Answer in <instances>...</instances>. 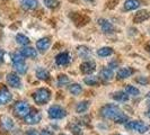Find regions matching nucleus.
<instances>
[{"label":"nucleus","mask_w":150,"mask_h":135,"mask_svg":"<svg viewBox=\"0 0 150 135\" xmlns=\"http://www.w3.org/2000/svg\"><path fill=\"white\" fill-rule=\"evenodd\" d=\"M13 110H14L15 116H17L18 118H25L30 112V106L28 105V103L21 100V101H17L14 105Z\"/></svg>","instance_id":"nucleus-4"},{"label":"nucleus","mask_w":150,"mask_h":135,"mask_svg":"<svg viewBox=\"0 0 150 135\" xmlns=\"http://www.w3.org/2000/svg\"><path fill=\"white\" fill-rule=\"evenodd\" d=\"M135 81L138 83H140V84H142V86H146V84L150 83V79L147 78V77H138V78L135 79Z\"/></svg>","instance_id":"nucleus-34"},{"label":"nucleus","mask_w":150,"mask_h":135,"mask_svg":"<svg viewBox=\"0 0 150 135\" xmlns=\"http://www.w3.org/2000/svg\"><path fill=\"white\" fill-rule=\"evenodd\" d=\"M13 95L6 88L0 89V105H6L9 101H11Z\"/></svg>","instance_id":"nucleus-16"},{"label":"nucleus","mask_w":150,"mask_h":135,"mask_svg":"<svg viewBox=\"0 0 150 135\" xmlns=\"http://www.w3.org/2000/svg\"><path fill=\"white\" fill-rule=\"evenodd\" d=\"M112 98L116 101H120V103H125L129 100V95L125 91H116L112 95Z\"/></svg>","instance_id":"nucleus-20"},{"label":"nucleus","mask_w":150,"mask_h":135,"mask_svg":"<svg viewBox=\"0 0 150 135\" xmlns=\"http://www.w3.org/2000/svg\"><path fill=\"white\" fill-rule=\"evenodd\" d=\"M71 132L74 133L75 135H83V129L80 128V126L79 125H71Z\"/></svg>","instance_id":"nucleus-33"},{"label":"nucleus","mask_w":150,"mask_h":135,"mask_svg":"<svg viewBox=\"0 0 150 135\" xmlns=\"http://www.w3.org/2000/svg\"><path fill=\"white\" fill-rule=\"evenodd\" d=\"M36 77L40 80L47 81L50 79V72L46 69H44V68H38V70H36Z\"/></svg>","instance_id":"nucleus-22"},{"label":"nucleus","mask_w":150,"mask_h":135,"mask_svg":"<svg viewBox=\"0 0 150 135\" xmlns=\"http://www.w3.org/2000/svg\"><path fill=\"white\" fill-rule=\"evenodd\" d=\"M125 128L127 129H130V131H135L138 133H146L148 129H149V126L143 123L141 120H132V122H128L125 123Z\"/></svg>","instance_id":"nucleus-5"},{"label":"nucleus","mask_w":150,"mask_h":135,"mask_svg":"<svg viewBox=\"0 0 150 135\" xmlns=\"http://www.w3.org/2000/svg\"><path fill=\"white\" fill-rule=\"evenodd\" d=\"M69 91H70L74 96H78V95H80V94L83 92V88H81V86L78 84V83H72V84L69 86Z\"/></svg>","instance_id":"nucleus-27"},{"label":"nucleus","mask_w":150,"mask_h":135,"mask_svg":"<svg viewBox=\"0 0 150 135\" xmlns=\"http://www.w3.org/2000/svg\"><path fill=\"white\" fill-rule=\"evenodd\" d=\"M115 135H121V134H115Z\"/></svg>","instance_id":"nucleus-43"},{"label":"nucleus","mask_w":150,"mask_h":135,"mask_svg":"<svg viewBox=\"0 0 150 135\" xmlns=\"http://www.w3.org/2000/svg\"><path fill=\"white\" fill-rule=\"evenodd\" d=\"M70 19L75 22V25L77 27H83L87 22H90V18L88 16L83 15L81 13H70Z\"/></svg>","instance_id":"nucleus-7"},{"label":"nucleus","mask_w":150,"mask_h":135,"mask_svg":"<svg viewBox=\"0 0 150 135\" xmlns=\"http://www.w3.org/2000/svg\"><path fill=\"white\" fill-rule=\"evenodd\" d=\"M50 45H51V41H50V38L43 37V38H41V39H38V42H36V49L38 50V52L45 53L47 50H49Z\"/></svg>","instance_id":"nucleus-12"},{"label":"nucleus","mask_w":150,"mask_h":135,"mask_svg":"<svg viewBox=\"0 0 150 135\" xmlns=\"http://www.w3.org/2000/svg\"><path fill=\"white\" fill-rule=\"evenodd\" d=\"M11 62L13 65L16 69V71L19 75H24L27 71V65L25 63V58L23 56L21 52H14L11 53Z\"/></svg>","instance_id":"nucleus-2"},{"label":"nucleus","mask_w":150,"mask_h":135,"mask_svg":"<svg viewBox=\"0 0 150 135\" xmlns=\"http://www.w3.org/2000/svg\"><path fill=\"white\" fill-rule=\"evenodd\" d=\"M4 55H5V52L2 50H0V62H2L4 60Z\"/></svg>","instance_id":"nucleus-38"},{"label":"nucleus","mask_w":150,"mask_h":135,"mask_svg":"<svg viewBox=\"0 0 150 135\" xmlns=\"http://www.w3.org/2000/svg\"><path fill=\"white\" fill-rule=\"evenodd\" d=\"M47 115H49V117H50L51 120H61V118L66 117L67 112H66L61 106L53 105L49 108Z\"/></svg>","instance_id":"nucleus-6"},{"label":"nucleus","mask_w":150,"mask_h":135,"mask_svg":"<svg viewBox=\"0 0 150 135\" xmlns=\"http://www.w3.org/2000/svg\"><path fill=\"white\" fill-rule=\"evenodd\" d=\"M100 116L106 120H111L117 124H124L128 122V116L120 109V107L113 104H107L100 108Z\"/></svg>","instance_id":"nucleus-1"},{"label":"nucleus","mask_w":150,"mask_h":135,"mask_svg":"<svg viewBox=\"0 0 150 135\" xmlns=\"http://www.w3.org/2000/svg\"><path fill=\"white\" fill-rule=\"evenodd\" d=\"M149 17H150V13L148 10H140L133 17V22L134 24H141L144 20L149 19Z\"/></svg>","instance_id":"nucleus-14"},{"label":"nucleus","mask_w":150,"mask_h":135,"mask_svg":"<svg viewBox=\"0 0 150 135\" xmlns=\"http://www.w3.org/2000/svg\"><path fill=\"white\" fill-rule=\"evenodd\" d=\"M55 63L60 67H64L70 63V55L67 52H62L55 56Z\"/></svg>","instance_id":"nucleus-13"},{"label":"nucleus","mask_w":150,"mask_h":135,"mask_svg":"<svg viewBox=\"0 0 150 135\" xmlns=\"http://www.w3.org/2000/svg\"><path fill=\"white\" fill-rule=\"evenodd\" d=\"M124 10L125 11H131L140 7V1L139 0H127L124 2Z\"/></svg>","instance_id":"nucleus-19"},{"label":"nucleus","mask_w":150,"mask_h":135,"mask_svg":"<svg viewBox=\"0 0 150 135\" xmlns=\"http://www.w3.org/2000/svg\"><path fill=\"white\" fill-rule=\"evenodd\" d=\"M85 1H87V2H93L94 0H85Z\"/></svg>","instance_id":"nucleus-41"},{"label":"nucleus","mask_w":150,"mask_h":135,"mask_svg":"<svg viewBox=\"0 0 150 135\" xmlns=\"http://www.w3.org/2000/svg\"><path fill=\"white\" fill-rule=\"evenodd\" d=\"M83 82L86 83L87 86H99V78L95 77V75H89V77H86L83 79Z\"/></svg>","instance_id":"nucleus-23"},{"label":"nucleus","mask_w":150,"mask_h":135,"mask_svg":"<svg viewBox=\"0 0 150 135\" xmlns=\"http://www.w3.org/2000/svg\"><path fill=\"white\" fill-rule=\"evenodd\" d=\"M40 135H54L53 134V132L51 131H47V129H43L42 132H41V134Z\"/></svg>","instance_id":"nucleus-36"},{"label":"nucleus","mask_w":150,"mask_h":135,"mask_svg":"<svg viewBox=\"0 0 150 135\" xmlns=\"http://www.w3.org/2000/svg\"><path fill=\"white\" fill-rule=\"evenodd\" d=\"M22 7L26 10H33L38 7V0H21Z\"/></svg>","instance_id":"nucleus-21"},{"label":"nucleus","mask_w":150,"mask_h":135,"mask_svg":"<svg viewBox=\"0 0 150 135\" xmlns=\"http://www.w3.org/2000/svg\"><path fill=\"white\" fill-rule=\"evenodd\" d=\"M60 135H66V134H60Z\"/></svg>","instance_id":"nucleus-44"},{"label":"nucleus","mask_w":150,"mask_h":135,"mask_svg":"<svg viewBox=\"0 0 150 135\" xmlns=\"http://www.w3.org/2000/svg\"><path fill=\"white\" fill-rule=\"evenodd\" d=\"M89 53H90V51L88 50L87 46H79V47H78V54H79L81 58H87Z\"/></svg>","instance_id":"nucleus-32"},{"label":"nucleus","mask_w":150,"mask_h":135,"mask_svg":"<svg viewBox=\"0 0 150 135\" xmlns=\"http://www.w3.org/2000/svg\"><path fill=\"white\" fill-rule=\"evenodd\" d=\"M8 86L13 87V88H21L22 87V80L21 78L17 75V73H8L6 77Z\"/></svg>","instance_id":"nucleus-9"},{"label":"nucleus","mask_w":150,"mask_h":135,"mask_svg":"<svg viewBox=\"0 0 150 135\" xmlns=\"http://www.w3.org/2000/svg\"><path fill=\"white\" fill-rule=\"evenodd\" d=\"M44 1V5L50 9H55V8L59 6V1L58 0H43Z\"/></svg>","instance_id":"nucleus-31"},{"label":"nucleus","mask_w":150,"mask_h":135,"mask_svg":"<svg viewBox=\"0 0 150 135\" xmlns=\"http://www.w3.org/2000/svg\"><path fill=\"white\" fill-rule=\"evenodd\" d=\"M1 124H2L4 128H5V129H7V131H10L11 128L14 127V123H13L11 118H9V117H5L4 120L1 122Z\"/></svg>","instance_id":"nucleus-29"},{"label":"nucleus","mask_w":150,"mask_h":135,"mask_svg":"<svg viewBox=\"0 0 150 135\" xmlns=\"http://www.w3.org/2000/svg\"><path fill=\"white\" fill-rule=\"evenodd\" d=\"M51 95V90H49L47 88H40L33 94V99L38 105H45L50 101Z\"/></svg>","instance_id":"nucleus-3"},{"label":"nucleus","mask_w":150,"mask_h":135,"mask_svg":"<svg viewBox=\"0 0 150 135\" xmlns=\"http://www.w3.org/2000/svg\"><path fill=\"white\" fill-rule=\"evenodd\" d=\"M88 107H89V103L88 101H86V100L85 101H80L76 106V112H78V114H83V112H87Z\"/></svg>","instance_id":"nucleus-26"},{"label":"nucleus","mask_w":150,"mask_h":135,"mask_svg":"<svg viewBox=\"0 0 150 135\" xmlns=\"http://www.w3.org/2000/svg\"><path fill=\"white\" fill-rule=\"evenodd\" d=\"M70 82V80H69V78H68V75H60L58 77V86H66L68 83Z\"/></svg>","instance_id":"nucleus-30"},{"label":"nucleus","mask_w":150,"mask_h":135,"mask_svg":"<svg viewBox=\"0 0 150 135\" xmlns=\"http://www.w3.org/2000/svg\"><path fill=\"white\" fill-rule=\"evenodd\" d=\"M113 49L112 47H102V49H99L97 50V55L98 56H102V58H106V56H110V55H112L113 54Z\"/></svg>","instance_id":"nucleus-25"},{"label":"nucleus","mask_w":150,"mask_h":135,"mask_svg":"<svg viewBox=\"0 0 150 135\" xmlns=\"http://www.w3.org/2000/svg\"><path fill=\"white\" fill-rule=\"evenodd\" d=\"M42 120V114L40 110H33L30 112L25 118H24V122L28 125H35V124H38Z\"/></svg>","instance_id":"nucleus-8"},{"label":"nucleus","mask_w":150,"mask_h":135,"mask_svg":"<svg viewBox=\"0 0 150 135\" xmlns=\"http://www.w3.org/2000/svg\"><path fill=\"white\" fill-rule=\"evenodd\" d=\"M119 2V0H113V1H111V2H108V5H107V7L108 8H114L115 6H116V4Z\"/></svg>","instance_id":"nucleus-35"},{"label":"nucleus","mask_w":150,"mask_h":135,"mask_svg":"<svg viewBox=\"0 0 150 135\" xmlns=\"http://www.w3.org/2000/svg\"><path fill=\"white\" fill-rule=\"evenodd\" d=\"M26 135H38V133L36 132V131H34V129H30Z\"/></svg>","instance_id":"nucleus-37"},{"label":"nucleus","mask_w":150,"mask_h":135,"mask_svg":"<svg viewBox=\"0 0 150 135\" xmlns=\"http://www.w3.org/2000/svg\"><path fill=\"white\" fill-rule=\"evenodd\" d=\"M133 73H134V69H132V68H122L117 72V78L119 79H127L129 77H131Z\"/></svg>","instance_id":"nucleus-18"},{"label":"nucleus","mask_w":150,"mask_h":135,"mask_svg":"<svg viewBox=\"0 0 150 135\" xmlns=\"http://www.w3.org/2000/svg\"><path fill=\"white\" fill-rule=\"evenodd\" d=\"M23 54L24 58H32V59H35L38 56V51L34 49V47H30V46H23V49L19 51Z\"/></svg>","instance_id":"nucleus-15"},{"label":"nucleus","mask_w":150,"mask_h":135,"mask_svg":"<svg viewBox=\"0 0 150 135\" xmlns=\"http://www.w3.org/2000/svg\"><path fill=\"white\" fill-rule=\"evenodd\" d=\"M128 95H131V96H138L139 94H140V91L138 88H135L134 86H131V84H128L127 87H125V90H124Z\"/></svg>","instance_id":"nucleus-28"},{"label":"nucleus","mask_w":150,"mask_h":135,"mask_svg":"<svg viewBox=\"0 0 150 135\" xmlns=\"http://www.w3.org/2000/svg\"><path fill=\"white\" fill-rule=\"evenodd\" d=\"M80 71L83 72V75H91L95 70H96V64L94 61H85L83 63L80 64Z\"/></svg>","instance_id":"nucleus-10"},{"label":"nucleus","mask_w":150,"mask_h":135,"mask_svg":"<svg viewBox=\"0 0 150 135\" xmlns=\"http://www.w3.org/2000/svg\"><path fill=\"white\" fill-rule=\"evenodd\" d=\"M98 25L100 26L102 30L105 34H112V33H114V26H113L112 22H110V20L100 18V19H98Z\"/></svg>","instance_id":"nucleus-11"},{"label":"nucleus","mask_w":150,"mask_h":135,"mask_svg":"<svg viewBox=\"0 0 150 135\" xmlns=\"http://www.w3.org/2000/svg\"><path fill=\"white\" fill-rule=\"evenodd\" d=\"M16 42L18 44H21L22 46H28L30 43V38L27 36H25V35H23V34H17L16 35Z\"/></svg>","instance_id":"nucleus-24"},{"label":"nucleus","mask_w":150,"mask_h":135,"mask_svg":"<svg viewBox=\"0 0 150 135\" xmlns=\"http://www.w3.org/2000/svg\"><path fill=\"white\" fill-rule=\"evenodd\" d=\"M146 115H147V116H148V117L150 118V108L148 109V110H147V112H146Z\"/></svg>","instance_id":"nucleus-40"},{"label":"nucleus","mask_w":150,"mask_h":135,"mask_svg":"<svg viewBox=\"0 0 150 135\" xmlns=\"http://www.w3.org/2000/svg\"><path fill=\"white\" fill-rule=\"evenodd\" d=\"M147 101H148V104L150 105V92L147 95Z\"/></svg>","instance_id":"nucleus-39"},{"label":"nucleus","mask_w":150,"mask_h":135,"mask_svg":"<svg viewBox=\"0 0 150 135\" xmlns=\"http://www.w3.org/2000/svg\"><path fill=\"white\" fill-rule=\"evenodd\" d=\"M113 77H114V73H113V70L110 69V68H103L99 72V78L103 79L104 81H110L112 80Z\"/></svg>","instance_id":"nucleus-17"},{"label":"nucleus","mask_w":150,"mask_h":135,"mask_svg":"<svg viewBox=\"0 0 150 135\" xmlns=\"http://www.w3.org/2000/svg\"><path fill=\"white\" fill-rule=\"evenodd\" d=\"M148 51H149V52H150V47H149V49H148Z\"/></svg>","instance_id":"nucleus-42"}]
</instances>
